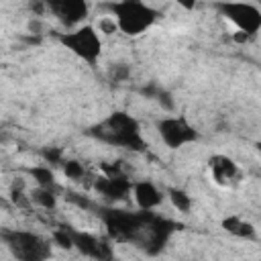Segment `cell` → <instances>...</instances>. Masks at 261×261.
Wrapping results in <instances>:
<instances>
[{
  "label": "cell",
  "instance_id": "obj_1",
  "mask_svg": "<svg viewBox=\"0 0 261 261\" xmlns=\"http://www.w3.org/2000/svg\"><path fill=\"white\" fill-rule=\"evenodd\" d=\"M90 133L94 137H98L100 141L116 145V147H126V149H133V151H143L145 149V141L139 133L137 120L130 118L124 112L110 114L104 122L94 126Z\"/></svg>",
  "mask_w": 261,
  "mask_h": 261
},
{
  "label": "cell",
  "instance_id": "obj_2",
  "mask_svg": "<svg viewBox=\"0 0 261 261\" xmlns=\"http://www.w3.org/2000/svg\"><path fill=\"white\" fill-rule=\"evenodd\" d=\"M112 10V14L116 16V27L120 31H124L126 35H139L145 29H149L157 16V12L153 8H149L143 2H135V0H126V2H116L108 6Z\"/></svg>",
  "mask_w": 261,
  "mask_h": 261
},
{
  "label": "cell",
  "instance_id": "obj_3",
  "mask_svg": "<svg viewBox=\"0 0 261 261\" xmlns=\"http://www.w3.org/2000/svg\"><path fill=\"white\" fill-rule=\"evenodd\" d=\"M2 239L18 261H45L49 257V243L39 234L24 230H2Z\"/></svg>",
  "mask_w": 261,
  "mask_h": 261
},
{
  "label": "cell",
  "instance_id": "obj_4",
  "mask_svg": "<svg viewBox=\"0 0 261 261\" xmlns=\"http://www.w3.org/2000/svg\"><path fill=\"white\" fill-rule=\"evenodd\" d=\"M153 212H126V210H102L104 224L108 232L118 241H135L139 230L145 226Z\"/></svg>",
  "mask_w": 261,
  "mask_h": 261
},
{
  "label": "cell",
  "instance_id": "obj_5",
  "mask_svg": "<svg viewBox=\"0 0 261 261\" xmlns=\"http://www.w3.org/2000/svg\"><path fill=\"white\" fill-rule=\"evenodd\" d=\"M59 41L77 57H82L88 63H96V59L100 57V49L102 43L96 35V31L92 27H82L73 33H65L59 35Z\"/></svg>",
  "mask_w": 261,
  "mask_h": 261
},
{
  "label": "cell",
  "instance_id": "obj_6",
  "mask_svg": "<svg viewBox=\"0 0 261 261\" xmlns=\"http://www.w3.org/2000/svg\"><path fill=\"white\" fill-rule=\"evenodd\" d=\"M171 230H173V222L151 214L149 220L145 222V226L135 237V243L139 247H143L149 255H155V253H159L163 249V245H165L167 237L171 234Z\"/></svg>",
  "mask_w": 261,
  "mask_h": 261
},
{
  "label": "cell",
  "instance_id": "obj_7",
  "mask_svg": "<svg viewBox=\"0 0 261 261\" xmlns=\"http://www.w3.org/2000/svg\"><path fill=\"white\" fill-rule=\"evenodd\" d=\"M226 18H230L237 27H239V33L243 35H255L261 27V12L251 6V4H220L218 6Z\"/></svg>",
  "mask_w": 261,
  "mask_h": 261
},
{
  "label": "cell",
  "instance_id": "obj_8",
  "mask_svg": "<svg viewBox=\"0 0 261 261\" xmlns=\"http://www.w3.org/2000/svg\"><path fill=\"white\" fill-rule=\"evenodd\" d=\"M157 128H159L161 139L165 141V145L171 149H177L186 143H192L198 137L196 130L184 118H163V120H159Z\"/></svg>",
  "mask_w": 261,
  "mask_h": 261
},
{
  "label": "cell",
  "instance_id": "obj_9",
  "mask_svg": "<svg viewBox=\"0 0 261 261\" xmlns=\"http://www.w3.org/2000/svg\"><path fill=\"white\" fill-rule=\"evenodd\" d=\"M69 234H71V241H73V245L84 253V255H88V257H94V259H98V261H108L110 259V247L104 243V241H100V239H96V237H92V234H88V232H77V230H69Z\"/></svg>",
  "mask_w": 261,
  "mask_h": 261
},
{
  "label": "cell",
  "instance_id": "obj_10",
  "mask_svg": "<svg viewBox=\"0 0 261 261\" xmlns=\"http://www.w3.org/2000/svg\"><path fill=\"white\" fill-rule=\"evenodd\" d=\"M49 8L55 12V16H59V20L63 24H75L80 22L86 12H88V6L86 2L82 0H59V2H49Z\"/></svg>",
  "mask_w": 261,
  "mask_h": 261
},
{
  "label": "cell",
  "instance_id": "obj_11",
  "mask_svg": "<svg viewBox=\"0 0 261 261\" xmlns=\"http://www.w3.org/2000/svg\"><path fill=\"white\" fill-rule=\"evenodd\" d=\"M96 190L100 194H104L106 198L118 200V198H124L130 192V181L124 175H118V177H100L96 181Z\"/></svg>",
  "mask_w": 261,
  "mask_h": 261
},
{
  "label": "cell",
  "instance_id": "obj_12",
  "mask_svg": "<svg viewBox=\"0 0 261 261\" xmlns=\"http://www.w3.org/2000/svg\"><path fill=\"white\" fill-rule=\"evenodd\" d=\"M135 200L143 210H151L161 202V194L151 181H139L135 186Z\"/></svg>",
  "mask_w": 261,
  "mask_h": 261
},
{
  "label": "cell",
  "instance_id": "obj_13",
  "mask_svg": "<svg viewBox=\"0 0 261 261\" xmlns=\"http://www.w3.org/2000/svg\"><path fill=\"white\" fill-rule=\"evenodd\" d=\"M210 167H212V173H214V179L218 184H228L234 175H237V165L224 157V155H216L210 159Z\"/></svg>",
  "mask_w": 261,
  "mask_h": 261
},
{
  "label": "cell",
  "instance_id": "obj_14",
  "mask_svg": "<svg viewBox=\"0 0 261 261\" xmlns=\"http://www.w3.org/2000/svg\"><path fill=\"white\" fill-rule=\"evenodd\" d=\"M222 226H224L228 232L237 234V237H247V239L255 237V228H253V224H249V222H243V220H241V218H237V216H230V218H226V220L222 222Z\"/></svg>",
  "mask_w": 261,
  "mask_h": 261
},
{
  "label": "cell",
  "instance_id": "obj_15",
  "mask_svg": "<svg viewBox=\"0 0 261 261\" xmlns=\"http://www.w3.org/2000/svg\"><path fill=\"white\" fill-rule=\"evenodd\" d=\"M29 198L43 208H55V194L49 188H37V190H33V194Z\"/></svg>",
  "mask_w": 261,
  "mask_h": 261
},
{
  "label": "cell",
  "instance_id": "obj_16",
  "mask_svg": "<svg viewBox=\"0 0 261 261\" xmlns=\"http://www.w3.org/2000/svg\"><path fill=\"white\" fill-rule=\"evenodd\" d=\"M169 200H171V204H173L179 212H188L190 206H192L190 196H188L184 190H177V188H171V190H169Z\"/></svg>",
  "mask_w": 261,
  "mask_h": 261
},
{
  "label": "cell",
  "instance_id": "obj_17",
  "mask_svg": "<svg viewBox=\"0 0 261 261\" xmlns=\"http://www.w3.org/2000/svg\"><path fill=\"white\" fill-rule=\"evenodd\" d=\"M31 173H33V177L39 181L41 188H49V190H53V181H55V177H53V171H51L49 167H35V169H31Z\"/></svg>",
  "mask_w": 261,
  "mask_h": 261
},
{
  "label": "cell",
  "instance_id": "obj_18",
  "mask_svg": "<svg viewBox=\"0 0 261 261\" xmlns=\"http://www.w3.org/2000/svg\"><path fill=\"white\" fill-rule=\"evenodd\" d=\"M63 171L69 179H82L84 177V165L80 161H65L63 163Z\"/></svg>",
  "mask_w": 261,
  "mask_h": 261
},
{
  "label": "cell",
  "instance_id": "obj_19",
  "mask_svg": "<svg viewBox=\"0 0 261 261\" xmlns=\"http://www.w3.org/2000/svg\"><path fill=\"white\" fill-rule=\"evenodd\" d=\"M53 241H55L57 245H61L63 249L73 247V241H71V234H69L67 228H59V230H55V232H53Z\"/></svg>",
  "mask_w": 261,
  "mask_h": 261
},
{
  "label": "cell",
  "instance_id": "obj_20",
  "mask_svg": "<svg viewBox=\"0 0 261 261\" xmlns=\"http://www.w3.org/2000/svg\"><path fill=\"white\" fill-rule=\"evenodd\" d=\"M67 200H69V202H73V204H75V206H80V208H90V202H88L84 196L75 194V192H67Z\"/></svg>",
  "mask_w": 261,
  "mask_h": 261
},
{
  "label": "cell",
  "instance_id": "obj_21",
  "mask_svg": "<svg viewBox=\"0 0 261 261\" xmlns=\"http://www.w3.org/2000/svg\"><path fill=\"white\" fill-rule=\"evenodd\" d=\"M100 29H102V33L112 35L118 27H116V20H114V18H102V20H100Z\"/></svg>",
  "mask_w": 261,
  "mask_h": 261
},
{
  "label": "cell",
  "instance_id": "obj_22",
  "mask_svg": "<svg viewBox=\"0 0 261 261\" xmlns=\"http://www.w3.org/2000/svg\"><path fill=\"white\" fill-rule=\"evenodd\" d=\"M112 75H114V80H126L128 77V65H124V63L114 65L112 67Z\"/></svg>",
  "mask_w": 261,
  "mask_h": 261
},
{
  "label": "cell",
  "instance_id": "obj_23",
  "mask_svg": "<svg viewBox=\"0 0 261 261\" xmlns=\"http://www.w3.org/2000/svg\"><path fill=\"white\" fill-rule=\"evenodd\" d=\"M43 155L49 163H61V149H45Z\"/></svg>",
  "mask_w": 261,
  "mask_h": 261
},
{
  "label": "cell",
  "instance_id": "obj_24",
  "mask_svg": "<svg viewBox=\"0 0 261 261\" xmlns=\"http://www.w3.org/2000/svg\"><path fill=\"white\" fill-rule=\"evenodd\" d=\"M157 98H159V102H161V104H165V108H171V106H173L171 96H169L167 92H159V94H157Z\"/></svg>",
  "mask_w": 261,
  "mask_h": 261
}]
</instances>
